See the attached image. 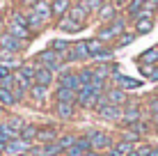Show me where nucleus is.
<instances>
[{
	"label": "nucleus",
	"mask_w": 158,
	"mask_h": 156,
	"mask_svg": "<svg viewBox=\"0 0 158 156\" xmlns=\"http://www.w3.org/2000/svg\"><path fill=\"white\" fill-rule=\"evenodd\" d=\"M124 32H126V19H124V16H117L110 23H103L99 28V32H96V37H99L103 44H108V41H112V39H119V35H124Z\"/></svg>",
	"instance_id": "1"
},
{
	"label": "nucleus",
	"mask_w": 158,
	"mask_h": 156,
	"mask_svg": "<svg viewBox=\"0 0 158 156\" xmlns=\"http://www.w3.org/2000/svg\"><path fill=\"white\" fill-rule=\"evenodd\" d=\"M64 64H73V62H92V55H89V48H87V41L80 39V41H73L71 48L62 55Z\"/></svg>",
	"instance_id": "2"
},
{
	"label": "nucleus",
	"mask_w": 158,
	"mask_h": 156,
	"mask_svg": "<svg viewBox=\"0 0 158 156\" xmlns=\"http://www.w3.org/2000/svg\"><path fill=\"white\" fill-rule=\"evenodd\" d=\"M35 62L41 64V67H46V69H51L53 74H60L64 67H67V64H64V60H62V55H60V53H55V51H51V48L37 53Z\"/></svg>",
	"instance_id": "3"
},
{
	"label": "nucleus",
	"mask_w": 158,
	"mask_h": 156,
	"mask_svg": "<svg viewBox=\"0 0 158 156\" xmlns=\"http://www.w3.org/2000/svg\"><path fill=\"white\" fill-rule=\"evenodd\" d=\"M99 94H103L101 90H96L94 85H83V87L78 90V96H76V106L83 110H94V103L96 99H99Z\"/></svg>",
	"instance_id": "4"
},
{
	"label": "nucleus",
	"mask_w": 158,
	"mask_h": 156,
	"mask_svg": "<svg viewBox=\"0 0 158 156\" xmlns=\"http://www.w3.org/2000/svg\"><path fill=\"white\" fill-rule=\"evenodd\" d=\"M87 136H89V140H92V149H96V152H101V154H106L108 149L115 145V140H112V136L108 131H99V129H89V131H85Z\"/></svg>",
	"instance_id": "5"
},
{
	"label": "nucleus",
	"mask_w": 158,
	"mask_h": 156,
	"mask_svg": "<svg viewBox=\"0 0 158 156\" xmlns=\"http://www.w3.org/2000/svg\"><path fill=\"white\" fill-rule=\"evenodd\" d=\"M28 48V44L21 39H16L14 35H9L7 30L0 35V51H9V53H16V55H21V53Z\"/></svg>",
	"instance_id": "6"
},
{
	"label": "nucleus",
	"mask_w": 158,
	"mask_h": 156,
	"mask_svg": "<svg viewBox=\"0 0 158 156\" xmlns=\"http://www.w3.org/2000/svg\"><path fill=\"white\" fill-rule=\"evenodd\" d=\"M57 85H62V87H69V90H73V92H78L80 90V80H78V71L76 69H67L64 67L62 71L57 74Z\"/></svg>",
	"instance_id": "7"
},
{
	"label": "nucleus",
	"mask_w": 158,
	"mask_h": 156,
	"mask_svg": "<svg viewBox=\"0 0 158 156\" xmlns=\"http://www.w3.org/2000/svg\"><path fill=\"white\" fill-rule=\"evenodd\" d=\"M7 32H9V35H14L16 39L25 41V44H30V39H32V30L25 23H19V21H14V19L7 21Z\"/></svg>",
	"instance_id": "8"
},
{
	"label": "nucleus",
	"mask_w": 158,
	"mask_h": 156,
	"mask_svg": "<svg viewBox=\"0 0 158 156\" xmlns=\"http://www.w3.org/2000/svg\"><path fill=\"white\" fill-rule=\"evenodd\" d=\"M32 149V142L23 140V138H14V140H9L5 145V156H21V154H28Z\"/></svg>",
	"instance_id": "9"
},
{
	"label": "nucleus",
	"mask_w": 158,
	"mask_h": 156,
	"mask_svg": "<svg viewBox=\"0 0 158 156\" xmlns=\"http://www.w3.org/2000/svg\"><path fill=\"white\" fill-rule=\"evenodd\" d=\"M142 120V108H140L138 103H128L124 106V112H122V124L124 126H133V124H138V122Z\"/></svg>",
	"instance_id": "10"
},
{
	"label": "nucleus",
	"mask_w": 158,
	"mask_h": 156,
	"mask_svg": "<svg viewBox=\"0 0 158 156\" xmlns=\"http://www.w3.org/2000/svg\"><path fill=\"white\" fill-rule=\"evenodd\" d=\"M154 30V14L144 7V12L135 19V35H147Z\"/></svg>",
	"instance_id": "11"
},
{
	"label": "nucleus",
	"mask_w": 158,
	"mask_h": 156,
	"mask_svg": "<svg viewBox=\"0 0 158 156\" xmlns=\"http://www.w3.org/2000/svg\"><path fill=\"white\" fill-rule=\"evenodd\" d=\"M122 112H124V108H122V106L106 103L103 108H99V110H96V115H99L101 120H106V122H122Z\"/></svg>",
	"instance_id": "12"
},
{
	"label": "nucleus",
	"mask_w": 158,
	"mask_h": 156,
	"mask_svg": "<svg viewBox=\"0 0 158 156\" xmlns=\"http://www.w3.org/2000/svg\"><path fill=\"white\" fill-rule=\"evenodd\" d=\"M76 108H78L76 103H64V101H55V106H53V112H55L57 120L69 122V120H73V117H76Z\"/></svg>",
	"instance_id": "13"
},
{
	"label": "nucleus",
	"mask_w": 158,
	"mask_h": 156,
	"mask_svg": "<svg viewBox=\"0 0 158 156\" xmlns=\"http://www.w3.org/2000/svg\"><path fill=\"white\" fill-rule=\"evenodd\" d=\"M110 78H112V83H115V87H122V90H126V92H128V90H138L140 85H142L140 80H135V78H131V76H124V74H119V69H117V71H112Z\"/></svg>",
	"instance_id": "14"
},
{
	"label": "nucleus",
	"mask_w": 158,
	"mask_h": 156,
	"mask_svg": "<svg viewBox=\"0 0 158 156\" xmlns=\"http://www.w3.org/2000/svg\"><path fill=\"white\" fill-rule=\"evenodd\" d=\"M62 133L57 131V126L53 124H46V126H39V133H37V142L39 145H48V142H57V138Z\"/></svg>",
	"instance_id": "15"
},
{
	"label": "nucleus",
	"mask_w": 158,
	"mask_h": 156,
	"mask_svg": "<svg viewBox=\"0 0 158 156\" xmlns=\"http://www.w3.org/2000/svg\"><path fill=\"white\" fill-rule=\"evenodd\" d=\"M25 21H28V28L32 30V35H39V32L48 25L46 21L35 12V9H25Z\"/></svg>",
	"instance_id": "16"
},
{
	"label": "nucleus",
	"mask_w": 158,
	"mask_h": 156,
	"mask_svg": "<svg viewBox=\"0 0 158 156\" xmlns=\"http://www.w3.org/2000/svg\"><path fill=\"white\" fill-rule=\"evenodd\" d=\"M35 64H37V62H35ZM55 78H57V74H53L51 69H46V67H41V64H37V69H35V83L51 87V85L55 83Z\"/></svg>",
	"instance_id": "17"
},
{
	"label": "nucleus",
	"mask_w": 158,
	"mask_h": 156,
	"mask_svg": "<svg viewBox=\"0 0 158 156\" xmlns=\"http://www.w3.org/2000/svg\"><path fill=\"white\" fill-rule=\"evenodd\" d=\"M106 96H108V103L122 106V108L128 103V94H126V90H122V87H106Z\"/></svg>",
	"instance_id": "18"
},
{
	"label": "nucleus",
	"mask_w": 158,
	"mask_h": 156,
	"mask_svg": "<svg viewBox=\"0 0 158 156\" xmlns=\"http://www.w3.org/2000/svg\"><path fill=\"white\" fill-rule=\"evenodd\" d=\"M0 64L2 67H7L9 71H19L21 64H23V60H21L16 53H9V51H0Z\"/></svg>",
	"instance_id": "19"
},
{
	"label": "nucleus",
	"mask_w": 158,
	"mask_h": 156,
	"mask_svg": "<svg viewBox=\"0 0 158 156\" xmlns=\"http://www.w3.org/2000/svg\"><path fill=\"white\" fill-rule=\"evenodd\" d=\"M131 152H135V145H133V142L115 140V145H112V147L106 152V156H128Z\"/></svg>",
	"instance_id": "20"
},
{
	"label": "nucleus",
	"mask_w": 158,
	"mask_h": 156,
	"mask_svg": "<svg viewBox=\"0 0 158 156\" xmlns=\"http://www.w3.org/2000/svg\"><path fill=\"white\" fill-rule=\"evenodd\" d=\"M28 96H30V101H32L35 106H41L44 101L48 99V87H46V85H39V83H32Z\"/></svg>",
	"instance_id": "21"
},
{
	"label": "nucleus",
	"mask_w": 158,
	"mask_h": 156,
	"mask_svg": "<svg viewBox=\"0 0 158 156\" xmlns=\"http://www.w3.org/2000/svg\"><path fill=\"white\" fill-rule=\"evenodd\" d=\"M96 19H99V23H110V21H115L117 19V5L115 2H106L103 7L96 12Z\"/></svg>",
	"instance_id": "22"
},
{
	"label": "nucleus",
	"mask_w": 158,
	"mask_h": 156,
	"mask_svg": "<svg viewBox=\"0 0 158 156\" xmlns=\"http://www.w3.org/2000/svg\"><path fill=\"white\" fill-rule=\"evenodd\" d=\"M69 9H71V0H51L53 19H64Z\"/></svg>",
	"instance_id": "23"
},
{
	"label": "nucleus",
	"mask_w": 158,
	"mask_h": 156,
	"mask_svg": "<svg viewBox=\"0 0 158 156\" xmlns=\"http://www.w3.org/2000/svg\"><path fill=\"white\" fill-rule=\"evenodd\" d=\"M76 96H78V92H73V90H69V87H62V85H57L55 92H53V99L64 101V103H76Z\"/></svg>",
	"instance_id": "24"
},
{
	"label": "nucleus",
	"mask_w": 158,
	"mask_h": 156,
	"mask_svg": "<svg viewBox=\"0 0 158 156\" xmlns=\"http://www.w3.org/2000/svg\"><path fill=\"white\" fill-rule=\"evenodd\" d=\"M67 19L76 21V23H83V25H87V19H89V14H87L85 9L80 7L78 2H76V5H71V9L67 12Z\"/></svg>",
	"instance_id": "25"
},
{
	"label": "nucleus",
	"mask_w": 158,
	"mask_h": 156,
	"mask_svg": "<svg viewBox=\"0 0 158 156\" xmlns=\"http://www.w3.org/2000/svg\"><path fill=\"white\" fill-rule=\"evenodd\" d=\"M85 41H87V48H89L92 60H94V57H99L101 53H106V51H108V44H103L99 37H94V39H85Z\"/></svg>",
	"instance_id": "26"
},
{
	"label": "nucleus",
	"mask_w": 158,
	"mask_h": 156,
	"mask_svg": "<svg viewBox=\"0 0 158 156\" xmlns=\"http://www.w3.org/2000/svg\"><path fill=\"white\" fill-rule=\"evenodd\" d=\"M32 9H35V12L39 14L41 19L46 21V23H51V19H53V12H51V0H39V2H37Z\"/></svg>",
	"instance_id": "27"
},
{
	"label": "nucleus",
	"mask_w": 158,
	"mask_h": 156,
	"mask_svg": "<svg viewBox=\"0 0 158 156\" xmlns=\"http://www.w3.org/2000/svg\"><path fill=\"white\" fill-rule=\"evenodd\" d=\"M144 7H147V0H131L126 5V14L131 19H138V16L144 12Z\"/></svg>",
	"instance_id": "28"
},
{
	"label": "nucleus",
	"mask_w": 158,
	"mask_h": 156,
	"mask_svg": "<svg viewBox=\"0 0 158 156\" xmlns=\"http://www.w3.org/2000/svg\"><path fill=\"white\" fill-rule=\"evenodd\" d=\"M106 2H108V0H78V5H80V7H83L89 16H92V14H96Z\"/></svg>",
	"instance_id": "29"
},
{
	"label": "nucleus",
	"mask_w": 158,
	"mask_h": 156,
	"mask_svg": "<svg viewBox=\"0 0 158 156\" xmlns=\"http://www.w3.org/2000/svg\"><path fill=\"white\" fill-rule=\"evenodd\" d=\"M57 28L62 30V32H80L85 25H83V23H76V21H71V19H67V16H64V19H60Z\"/></svg>",
	"instance_id": "30"
},
{
	"label": "nucleus",
	"mask_w": 158,
	"mask_h": 156,
	"mask_svg": "<svg viewBox=\"0 0 158 156\" xmlns=\"http://www.w3.org/2000/svg\"><path fill=\"white\" fill-rule=\"evenodd\" d=\"M16 103H19V101H16V96H14L12 90L0 87V106H5V108H14Z\"/></svg>",
	"instance_id": "31"
},
{
	"label": "nucleus",
	"mask_w": 158,
	"mask_h": 156,
	"mask_svg": "<svg viewBox=\"0 0 158 156\" xmlns=\"http://www.w3.org/2000/svg\"><path fill=\"white\" fill-rule=\"evenodd\" d=\"M138 62H140V64H158V46L149 48V51H144L142 55L138 57Z\"/></svg>",
	"instance_id": "32"
},
{
	"label": "nucleus",
	"mask_w": 158,
	"mask_h": 156,
	"mask_svg": "<svg viewBox=\"0 0 158 156\" xmlns=\"http://www.w3.org/2000/svg\"><path fill=\"white\" fill-rule=\"evenodd\" d=\"M48 48H51V51H55V53H60V55H64V53L71 48V41H69V39H51Z\"/></svg>",
	"instance_id": "33"
},
{
	"label": "nucleus",
	"mask_w": 158,
	"mask_h": 156,
	"mask_svg": "<svg viewBox=\"0 0 158 156\" xmlns=\"http://www.w3.org/2000/svg\"><path fill=\"white\" fill-rule=\"evenodd\" d=\"M37 133H39V126H37V124H25L23 131H21V138L35 145V142H37Z\"/></svg>",
	"instance_id": "34"
},
{
	"label": "nucleus",
	"mask_w": 158,
	"mask_h": 156,
	"mask_svg": "<svg viewBox=\"0 0 158 156\" xmlns=\"http://www.w3.org/2000/svg\"><path fill=\"white\" fill-rule=\"evenodd\" d=\"M78 80H80V87H83V85H92V80H94V69L92 67H80L78 69Z\"/></svg>",
	"instance_id": "35"
},
{
	"label": "nucleus",
	"mask_w": 158,
	"mask_h": 156,
	"mask_svg": "<svg viewBox=\"0 0 158 156\" xmlns=\"http://www.w3.org/2000/svg\"><path fill=\"white\" fill-rule=\"evenodd\" d=\"M41 156H64V149L57 142H48V145H41Z\"/></svg>",
	"instance_id": "36"
},
{
	"label": "nucleus",
	"mask_w": 158,
	"mask_h": 156,
	"mask_svg": "<svg viewBox=\"0 0 158 156\" xmlns=\"http://www.w3.org/2000/svg\"><path fill=\"white\" fill-rule=\"evenodd\" d=\"M140 74L147 80H158V64H140Z\"/></svg>",
	"instance_id": "37"
},
{
	"label": "nucleus",
	"mask_w": 158,
	"mask_h": 156,
	"mask_svg": "<svg viewBox=\"0 0 158 156\" xmlns=\"http://www.w3.org/2000/svg\"><path fill=\"white\" fill-rule=\"evenodd\" d=\"M76 140H78V136H76V133H62V136L57 138V145L67 152L69 147H73V145H76Z\"/></svg>",
	"instance_id": "38"
},
{
	"label": "nucleus",
	"mask_w": 158,
	"mask_h": 156,
	"mask_svg": "<svg viewBox=\"0 0 158 156\" xmlns=\"http://www.w3.org/2000/svg\"><path fill=\"white\" fill-rule=\"evenodd\" d=\"M35 69H37L35 62H23V64H21V69H19V74H21L23 78H28V80L35 83Z\"/></svg>",
	"instance_id": "39"
},
{
	"label": "nucleus",
	"mask_w": 158,
	"mask_h": 156,
	"mask_svg": "<svg viewBox=\"0 0 158 156\" xmlns=\"http://www.w3.org/2000/svg\"><path fill=\"white\" fill-rule=\"evenodd\" d=\"M5 122H7V124L12 126V129H14L16 133H19V136H21V131H23V126L28 124V122H25L23 117H19V115H9L7 120H5Z\"/></svg>",
	"instance_id": "40"
},
{
	"label": "nucleus",
	"mask_w": 158,
	"mask_h": 156,
	"mask_svg": "<svg viewBox=\"0 0 158 156\" xmlns=\"http://www.w3.org/2000/svg\"><path fill=\"white\" fill-rule=\"evenodd\" d=\"M135 154L138 156H158V147L156 145H138Z\"/></svg>",
	"instance_id": "41"
},
{
	"label": "nucleus",
	"mask_w": 158,
	"mask_h": 156,
	"mask_svg": "<svg viewBox=\"0 0 158 156\" xmlns=\"http://www.w3.org/2000/svg\"><path fill=\"white\" fill-rule=\"evenodd\" d=\"M122 140H126V142H140V133L138 131H135V129L133 126H126V129H124V131H122Z\"/></svg>",
	"instance_id": "42"
},
{
	"label": "nucleus",
	"mask_w": 158,
	"mask_h": 156,
	"mask_svg": "<svg viewBox=\"0 0 158 156\" xmlns=\"http://www.w3.org/2000/svg\"><path fill=\"white\" fill-rule=\"evenodd\" d=\"M76 145H78L83 152H89L92 149V140H89V136L87 133H83V136H78V140H76Z\"/></svg>",
	"instance_id": "43"
},
{
	"label": "nucleus",
	"mask_w": 158,
	"mask_h": 156,
	"mask_svg": "<svg viewBox=\"0 0 158 156\" xmlns=\"http://www.w3.org/2000/svg\"><path fill=\"white\" fill-rule=\"evenodd\" d=\"M133 39H135V32H124V35H119L117 48H124V46H128V44H131Z\"/></svg>",
	"instance_id": "44"
},
{
	"label": "nucleus",
	"mask_w": 158,
	"mask_h": 156,
	"mask_svg": "<svg viewBox=\"0 0 158 156\" xmlns=\"http://www.w3.org/2000/svg\"><path fill=\"white\" fill-rule=\"evenodd\" d=\"M149 112L154 120H158V94L154 96V99H149Z\"/></svg>",
	"instance_id": "45"
},
{
	"label": "nucleus",
	"mask_w": 158,
	"mask_h": 156,
	"mask_svg": "<svg viewBox=\"0 0 158 156\" xmlns=\"http://www.w3.org/2000/svg\"><path fill=\"white\" fill-rule=\"evenodd\" d=\"M64 156H85V152L78 147V145H73V147H69L67 152H64Z\"/></svg>",
	"instance_id": "46"
},
{
	"label": "nucleus",
	"mask_w": 158,
	"mask_h": 156,
	"mask_svg": "<svg viewBox=\"0 0 158 156\" xmlns=\"http://www.w3.org/2000/svg\"><path fill=\"white\" fill-rule=\"evenodd\" d=\"M5 30H7V21H5V16L0 14V35H2Z\"/></svg>",
	"instance_id": "47"
},
{
	"label": "nucleus",
	"mask_w": 158,
	"mask_h": 156,
	"mask_svg": "<svg viewBox=\"0 0 158 156\" xmlns=\"http://www.w3.org/2000/svg\"><path fill=\"white\" fill-rule=\"evenodd\" d=\"M85 156H106V154H101V152H96V149H89V152H85Z\"/></svg>",
	"instance_id": "48"
},
{
	"label": "nucleus",
	"mask_w": 158,
	"mask_h": 156,
	"mask_svg": "<svg viewBox=\"0 0 158 156\" xmlns=\"http://www.w3.org/2000/svg\"><path fill=\"white\" fill-rule=\"evenodd\" d=\"M5 120V106H0V122Z\"/></svg>",
	"instance_id": "49"
},
{
	"label": "nucleus",
	"mask_w": 158,
	"mask_h": 156,
	"mask_svg": "<svg viewBox=\"0 0 158 156\" xmlns=\"http://www.w3.org/2000/svg\"><path fill=\"white\" fill-rule=\"evenodd\" d=\"M128 156H138V154H135V152H131V154H128Z\"/></svg>",
	"instance_id": "50"
},
{
	"label": "nucleus",
	"mask_w": 158,
	"mask_h": 156,
	"mask_svg": "<svg viewBox=\"0 0 158 156\" xmlns=\"http://www.w3.org/2000/svg\"><path fill=\"white\" fill-rule=\"evenodd\" d=\"M151 2H154V5H158V0H151Z\"/></svg>",
	"instance_id": "51"
},
{
	"label": "nucleus",
	"mask_w": 158,
	"mask_h": 156,
	"mask_svg": "<svg viewBox=\"0 0 158 156\" xmlns=\"http://www.w3.org/2000/svg\"><path fill=\"white\" fill-rule=\"evenodd\" d=\"M21 156H30V152H28V154H21Z\"/></svg>",
	"instance_id": "52"
},
{
	"label": "nucleus",
	"mask_w": 158,
	"mask_h": 156,
	"mask_svg": "<svg viewBox=\"0 0 158 156\" xmlns=\"http://www.w3.org/2000/svg\"><path fill=\"white\" fill-rule=\"evenodd\" d=\"M156 94H158V87H156Z\"/></svg>",
	"instance_id": "53"
},
{
	"label": "nucleus",
	"mask_w": 158,
	"mask_h": 156,
	"mask_svg": "<svg viewBox=\"0 0 158 156\" xmlns=\"http://www.w3.org/2000/svg\"><path fill=\"white\" fill-rule=\"evenodd\" d=\"M0 156H5V154H0Z\"/></svg>",
	"instance_id": "54"
}]
</instances>
